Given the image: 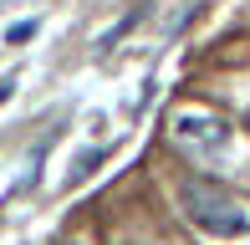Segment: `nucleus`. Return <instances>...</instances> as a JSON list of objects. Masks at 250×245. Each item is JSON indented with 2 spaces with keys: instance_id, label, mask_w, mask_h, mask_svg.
Instances as JSON below:
<instances>
[{
  "instance_id": "obj_3",
  "label": "nucleus",
  "mask_w": 250,
  "mask_h": 245,
  "mask_svg": "<svg viewBox=\"0 0 250 245\" xmlns=\"http://www.w3.org/2000/svg\"><path fill=\"white\" fill-rule=\"evenodd\" d=\"M102 159H107V148H92V153H77V163H72V174H66V184L77 189V184H82V179H87V174L97 169Z\"/></svg>"
},
{
  "instance_id": "obj_1",
  "label": "nucleus",
  "mask_w": 250,
  "mask_h": 245,
  "mask_svg": "<svg viewBox=\"0 0 250 245\" xmlns=\"http://www.w3.org/2000/svg\"><path fill=\"white\" fill-rule=\"evenodd\" d=\"M179 204H184L189 225L209 240H240L250 235V209H240V199L225 194L220 184L209 179H184L179 184Z\"/></svg>"
},
{
  "instance_id": "obj_4",
  "label": "nucleus",
  "mask_w": 250,
  "mask_h": 245,
  "mask_svg": "<svg viewBox=\"0 0 250 245\" xmlns=\"http://www.w3.org/2000/svg\"><path fill=\"white\" fill-rule=\"evenodd\" d=\"M138 20H143V10H128V16H123L118 26H112L107 36H102V51H112V46H118V36H123V31H133V26H138Z\"/></svg>"
},
{
  "instance_id": "obj_2",
  "label": "nucleus",
  "mask_w": 250,
  "mask_h": 245,
  "mask_svg": "<svg viewBox=\"0 0 250 245\" xmlns=\"http://www.w3.org/2000/svg\"><path fill=\"white\" fill-rule=\"evenodd\" d=\"M174 133H179V143H189V148H199V153H214V148L230 143V122L209 118V113H179Z\"/></svg>"
}]
</instances>
